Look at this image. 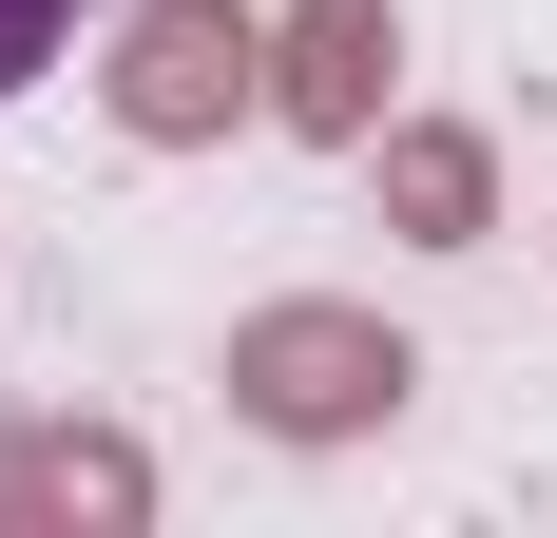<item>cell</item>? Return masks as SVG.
<instances>
[{
    "label": "cell",
    "mask_w": 557,
    "mask_h": 538,
    "mask_svg": "<svg viewBox=\"0 0 557 538\" xmlns=\"http://www.w3.org/2000/svg\"><path fill=\"white\" fill-rule=\"evenodd\" d=\"M58 39H77V0H0V97H20V77H39Z\"/></svg>",
    "instance_id": "obj_6"
},
{
    "label": "cell",
    "mask_w": 557,
    "mask_h": 538,
    "mask_svg": "<svg viewBox=\"0 0 557 538\" xmlns=\"http://www.w3.org/2000/svg\"><path fill=\"white\" fill-rule=\"evenodd\" d=\"M154 519V462L115 424H0V538H135Z\"/></svg>",
    "instance_id": "obj_4"
},
{
    "label": "cell",
    "mask_w": 557,
    "mask_h": 538,
    "mask_svg": "<svg viewBox=\"0 0 557 538\" xmlns=\"http://www.w3.org/2000/svg\"><path fill=\"white\" fill-rule=\"evenodd\" d=\"M385 77H404L385 0H288L270 20V115L308 135V155H366V135H385Z\"/></svg>",
    "instance_id": "obj_3"
},
{
    "label": "cell",
    "mask_w": 557,
    "mask_h": 538,
    "mask_svg": "<svg viewBox=\"0 0 557 538\" xmlns=\"http://www.w3.org/2000/svg\"><path fill=\"white\" fill-rule=\"evenodd\" d=\"M404 384H423V346L385 308H327V289H288V308L231 327V404L270 442H366V424H404Z\"/></svg>",
    "instance_id": "obj_1"
},
{
    "label": "cell",
    "mask_w": 557,
    "mask_h": 538,
    "mask_svg": "<svg viewBox=\"0 0 557 538\" xmlns=\"http://www.w3.org/2000/svg\"><path fill=\"white\" fill-rule=\"evenodd\" d=\"M366 155H385V212L423 231V250H481V231H500V155H481L461 115H385Z\"/></svg>",
    "instance_id": "obj_5"
},
{
    "label": "cell",
    "mask_w": 557,
    "mask_h": 538,
    "mask_svg": "<svg viewBox=\"0 0 557 538\" xmlns=\"http://www.w3.org/2000/svg\"><path fill=\"white\" fill-rule=\"evenodd\" d=\"M250 97H270V39H250L231 0H135V20H115V135H135V155H193V135H231Z\"/></svg>",
    "instance_id": "obj_2"
}]
</instances>
